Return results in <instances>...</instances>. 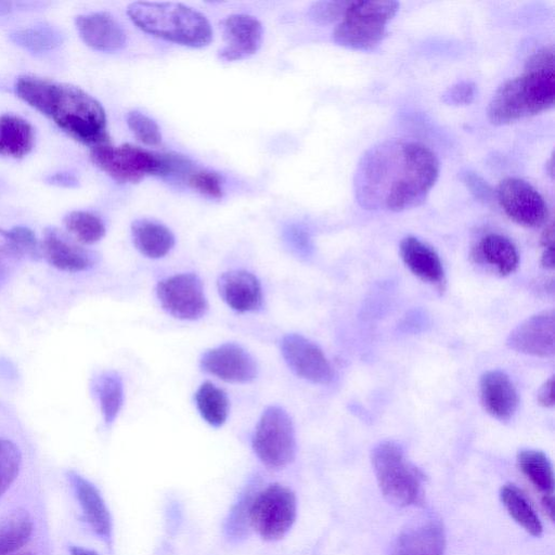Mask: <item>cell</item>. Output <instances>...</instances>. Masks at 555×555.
I'll return each mask as SVG.
<instances>
[{
  "instance_id": "35",
  "label": "cell",
  "mask_w": 555,
  "mask_h": 555,
  "mask_svg": "<svg viewBox=\"0 0 555 555\" xmlns=\"http://www.w3.org/2000/svg\"><path fill=\"white\" fill-rule=\"evenodd\" d=\"M127 125L134 137L145 145L157 146L162 143V133L157 122L139 111L127 115Z\"/></svg>"
},
{
  "instance_id": "20",
  "label": "cell",
  "mask_w": 555,
  "mask_h": 555,
  "mask_svg": "<svg viewBox=\"0 0 555 555\" xmlns=\"http://www.w3.org/2000/svg\"><path fill=\"white\" fill-rule=\"evenodd\" d=\"M521 474L540 494L542 506L551 520L554 519V473L548 457L540 450L524 449L517 454Z\"/></svg>"
},
{
  "instance_id": "37",
  "label": "cell",
  "mask_w": 555,
  "mask_h": 555,
  "mask_svg": "<svg viewBox=\"0 0 555 555\" xmlns=\"http://www.w3.org/2000/svg\"><path fill=\"white\" fill-rule=\"evenodd\" d=\"M350 1H319L309 9V16L319 24H328L343 18Z\"/></svg>"
},
{
  "instance_id": "24",
  "label": "cell",
  "mask_w": 555,
  "mask_h": 555,
  "mask_svg": "<svg viewBox=\"0 0 555 555\" xmlns=\"http://www.w3.org/2000/svg\"><path fill=\"white\" fill-rule=\"evenodd\" d=\"M132 240L137 249L149 258H162L175 246L172 232L163 223L138 219L131 224Z\"/></svg>"
},
{
  "instance_id": "44",
  "label": "cell",
  "mask_w": 555,
  "mask_h": 555,
  "mask_svg": "<svg viewBox=\"0 0 555 555\" xmlns=\"http://www.w3.org/2000/svg\"><path fill=\"white\" fill-rule=\"evenodd\" d=\"M540 243L544 248L554 246V227L552 222L546 224L543 230Z\"/></svg>"
},
{
  "instance_id": "16",
  "label": "cell",
  "mask_w": 555,
  "mask_h": 555,
  "mask_svg": "<svg viewBox=\"0 0 555 555\" xmlns=\"http://www.w3.org/2000/svg\"><path fill=\"white\" fill-rule=\"evenodd\" d=\"M480 399L485 410L494 418L505 422L518 408V393L508 377L500 370L487 371L480 378Z\"/></svg>"
},
{
  "instance_id": "33",
  "label": "cell",
  "mask_w": 555,
  "mask_h": 555,
  "mask_svg": "<svg viewBox=\"0 0 555 555\" xmlns=\"http://www.w3.org/2000/svg\"><path fill=\"white\" fill-rule=\"evenodd\" d=\"M0 234L4 240L5 250L16 257L38 259L42 255L41 244L29 228L17 225L9 230L1 229Z\"/></svg>"
},
{
  "instance_id": "13",
  "label": "cell",
  "mask_w": 555,
  "mask_h": 555,
  "mask_svg": "<svg viewBox=\"0 0 555 555\" xmlns=\"http://www.w3.org/2000/svg\"><path fill=\"white\" fill-rule=\"evenodd\" d=\"M554 330V310H543L518 324L508 334L506 344L512 350L524 354L551 358L555 350Z\"/></svg>"
},
{
  "instance_id": "29",
  "label": "cell",
  "mask_w": 555,
  "mask_h": 555,
  "mask_svg": "<svg viewBox=\"0 0 555 555\" xmlns=\"http://www.w3.org/2000/svg\"><path fill=\"white\" fill-rule=\"evenodd\" d=\"M195 401L202 417L211 426L219 427L227 421L229 400L227 393L210 382L203 383Z\"/></svg>"
},
{
  "instance_id": "49",
  "label": "cell",
  "mask_w": 555,
  "mask_h": 555,
  "mask_svg": "<svg viewBox=\"0 0 555 555\" xmlns=\"http://www.w3.org/2000/svg\"><path fill=\"white\" fill-rule=\"evenodd\" d=\"M11 555H35V554L31 552H23V553L11 554Z\"/></svg>"
},
{
  "instance_id": "1",
  "label": "cell",
  "mask_w": 555,
  "mask_h": 555,
  "mask_svg": "<svg viewBox=\"0 0 555 555\" xmlns=\"http://www.w3.org/2000/svg\"><path fill=\"white\" fill-rule=\"evenodd\" d=\"M439 176L435 153L418 142L388 140L360 158L353 190L366 209L402 211L421 205Z\"/></svg>"
},
{
  "instance_id": "30",
  "label": "cell",
  "mask_w": 555,
  "mask_h": 555,
  "mask_svg": "<svg viewBox=\"0 0 555 555\" xmlns=\"http://www.w3.org/2000/svg\"><path fill=\"white\" fill-rule=\"evenodd\" d=\"M10 39L30 52L42 53L59 47L64 36L57 28L42 24L15 30L10 34Z\"/></svg>"
},
{
  "instance_id": "27",
  "label": "cell",
  "mask_w": 555,
  "mask_h": 555,
  "mask_svg": "<svg viewBox=\"0 0 555 555\" xmlns=\"http://www.w3.org/2000/svg\"><path fill=\"white\" fill-rule=\"evenodd\" d=\"M500 499L511 517L529 534L540 537L542 522L526 494L514 483H505L500 490Z\"/></svg>"
},
{
  "instance_id": "41",
  "label": "cell",
  "mask_w": 555,
  "mask_h": 555,
  "mask_svg": "<svg viewBox=\"0 0 555 555\" xmlns=\"http://www.w3.org/2000/svg\"><path fill=\"white\" fill-rule=\"evenodd\" d=\"M285 238L294 248L298 250H304L308 246L307 233L296 225H291L287 230H285Z\"/></svg>"
},
{
  "instance_id": "43",
  "label": "cell",
  "mask_w": 555,
  "mask_h": 555,
  "mask_svg": "<svg viewBox=\"0 0 555 555\" xmlns=\"http://www.w3.org/2000/svg\"><path fill=\"white\" fill-rule=\"evenodd\" d=\"M553 383L554 378L551 376L541 385L538 390L537 401L544 408H552L554 405Z\"/></svg>"
},
{
  "instance_id": "39",
  "label": "cell",
  "mask_w": 555,
  "mask_h": 555,
  "mask_svg": "<svg viewBox=\"0 0 555 555\" xmlns=\"http://www.w3.org/2000/svg\"><path fill=\"white\" fill-rule=\"evenodd\" d=\"M461 180L477 199L482 202H490L493 198V190L487 183V181H485L476 172L469 170L462 172Z\"/></svg>"
},
{
  "instance_id": "11",
  "label": "cell",
  "mask_w": 555,
  "mask_h": 555,
  "mask_svg": "<svg viewBox=\"0 0 555 555\" xmlns=\"http://www.w3.org/2000/svg\"><path fill=\"white\" fill-rule=\"evenodd\" d=\"M162 307L181 320L202 318L208 304L201 279L193 273H180L162 280L156 288Z\"/></svg>"
},
{
  "instance_id": "14",
  "label": "cell",
  "mask_w": 555,
  "mask_h": 555,
  "mask_svg": "<svg viewBox=\"0 0 555 555\" xmlns=\"http://www.w3.org/2000/svg\"><path fill=\"white\" fill-rule=\"evenodd\" d=\"M201 367L225 382L249 383L257 377L255 359L240 345L228 343L207 350Z\"/></svg>"
},
{
  "instance_id": "31",
  "label": "cell",
  "mask_w": 555,
  "mask_h": 555,
  "mask_svg": "<svg viewBox=\"0 0 555 555\" xmlns=\"http://www.w3.org/2000/svg\"><path fill=\"white\" fill-rule=\"evenodd\" d=\"M95 391L101 412L107 424L114 422L124 402V387L120 376L115 372H105L96 380Z\"/></svg>"
},
{
  "instance_id": "47",
  "label": "cell",
  "mask_w": 555,
  "mask_h": 555,
  "mask_svg": "<svg viewBox=\"0 0 555 555\" xmlns=\"http://www.w3.org/2000/svg\"><path fill=\"white\" fill-rule=\"evenodd\" d=\"M13 9L12 2L0 1V14L10 12Z\"/></svg>"
},
{
  "instance_id": "34",
  "label": "cell",
  "mask_w": 555,
  "mask_h": 555,
  "mask_svg": "<svg viewBox=\"0 0 555 555\" xmlns=\"http://www.w3.org/2000/svg\"><path fill=\"white\" fill-rule=\"evenodd\" d=\"M22 454L11 440L0 437V498L10 488L18 475Z\"/></svg>"
},
{
  "instance_id": "26",
  "label": "cell",
  "mask_w": 555,
  "mask_h": 555,
  "mask_svg": "<svg viewBox=\"0 0 555 555\" xmlns=\"http://www.w3.org/2000/svg\"><path fill=\"white\" fill-rule=\"evenodd\" d=\"M477 251L483 261L495 267L500 275H508L518 267L517 248L508 237L502 234L490 233L483 236Z\"/></svg>"
},
{
  "instance_id": "36",
  "label": "cell",
  "mask_w": 555,
  "mask_h": 555,
  "mask_svg": "<svg viewBox=\"0 0 555 555\" xmlns=\"http://www.w3.org/2000/svg\"><path fill=\"white\" fill-rule=\"evenodd\" d=\"M185 183L207 197L219 199L223 196V178L214 170L195 167Z\"/></svg>"
},
{
  "instance_id": "46",
  "label": "cell",
  "mask_w": 555,
  "mask_h": 555,
  "mask_svg": "<svg viewBox=\"0 0 555 555\" xmlns=\"http://www.w3.org/2000/svg\"><path fill=\"white\" fill-rule=\"evenodd\" d=\"M72 555H99L94 551L81 547V546H72L70 547Z\"/></svg>"
},
{
  "instance_id": "9",
  "label": "cell",
  "mask_w": 555,
  "mask_h": 555,
  "mask_svg": "<svg viewBox=\"0 0 555 555\" xmlns=\"http://www.w3.org/2000/svg\"><path fill=\"white\" fill-rule=\"evenodd\" d=\"M296 514L295 493L287 487L272 483L250 501L248 521L262 539L273 541L285 535Z\"/></svg>"
},
{
  "instance_id": "7",
  "label": "cell",
  "mask_w": 555,
  "mask_h": 555,
  "mask_svg": "<svg viewBox=\"0 0 555 555\" xmlns=\"http://www.w3.org/2000/svg\"><path fill=\"white\" fill-rule=\"evenodd\" d=\"M92 163L120 183H138L147 176L163 177V153H155L129 143H111L92 147Z\"/></svg>"
},
{
  "instance_id": "12",
  "label": "cell",
  "mask_w": 555,
  "mask_h": 555,
  "mask_svg": "<svg viewBox=\"0 0 555 555\" xmlns=\"http://www.w3.org/2000/svg\"><path fill=\"white\" fill-rule=\"evenodd\" d=\"M287 365L301 378L314 384H327L333 378L332 366L322 349L300 334H288L281 341Z\"/></svg>"
},
{
  "instance_id": "17",
  "label": "cell",
  "mask_w": 555,
  "mask_h": 555,
  "mask_svg": "<svg viewBox=\"0 0 555 555\" xmlns=\"http://www.w3.org/2000/svg\"><path fill=\"white\" fill-rule=\"evenodd\" d=\"M217 285L221 298L237 312L257 311L262 306L260 282L248 271L224 272L219 276Z\"/></svg>"
},
{
  "instance_id": "40",
  "label": "cell",
  "mask_w": 555,
  "mask_h": 555,
  "mask_svg": "<svg viewBox=\"0 0 555 555\" xmlns=\"http://www.w3.org/2000/svg\"><path fill=\"white\" fill-rule=\"evenodd\" d=\"M525 69L542 70L554 69V50L552 47L543 48L533 53L526 62Z\"/></svg>"
},
{
  "instance_id": "25",
  "label": "cell",
  "mask_w": 555,
  "mask_h": 555,
  "mask_svg": "<svg viewBox=\"0 0 555 555\" xmlns=\"http://www.w3.org/2000/svg\"><path fill=\"white\" fill-rule=\"evenodd\" d=\"M34 140V129L27 120L12 114L0 116V155L24 157L31 151Z\"/></svg>"
},
{
  "instance_id": "42",
  "label": "cell",
  "mask_w": 555,
  "mask_h": 555,
  "mask_svg": "<svg viewBox=\"0 0 555 555\" xmlns=\"http://www.w3.org/2000/svg\"><path fill=\"white\" fill-rule=\"evenodd\" d=\"M50 184L63 188H75L78 185V179L74 173L67 171L55 172L46 178Z\"/></svg>"
},
{
  "instance_id": "32",
  "label": "cell",
  "mask_w": 555,
  "mask_h": 555,
  "mask_svg": "<svg viewBox=\"0 0 555 555\" xmlns=\"http://www.w3.org/2000/svg\"><path fill=\"white\" fill-rule=\"evenodd\" d=\"M67 231L82 244H93L105 235V225L102 219L89 211L75 210L64 218Z\"/></svg>"
},
{
  "instance_id": "3",
  "label": "cell",
  "mask_w": 555,
  "mask_h": 555,
  "mask_svg": "<svg viewBox=\"0 0 555 555\" xmlns=\"http://www.w3.org/2000/svg\"><path fill=\"white\" fill-rule=\"evenodd\" d=\"M127 14L142 31L177 44L203 48L212 39L207 17L183 3L135 1L128 5Z\"/></svg>"
},
{
  "instance_id": "5",
  "label": "cell",
  "mask_w": 555,
  "mask_h": 555,
  "mask_svg": "<svg viewBox=\"0 0 555 555\" xmlns=\"http://www.w3.org/2000/svg\"><path fill=\"white\" fill-rule=\"evenodd\" d=\"M371 461L380 492L390 504L408 507L422 501L424 475L399 443L380 441L373 448Z\"/></svg>"
},
{
  "instance_id": "45",
  "label": "cell",
  "mask_w": 555,
  "mask_h": 555,
  "mask_svg": "<svg viewBox=\"0 0 555 555\" xmlns=\"http://www.w3.org/2000/svg\"><path fill=\"white\" fill-rule=\"evenodd\" d=\"M541 266L547 270L554 268V246L544 248L541 256Z\"/></svg>"
},
{
  "instance_id": "6",
  "label": "cell",
  "mask_w": 555,
  "mask_h": 555,
  "mask_svg": "<svg viewBox=\"0 0 555 555\" xmlns=\"http://www.w3.org/2000/svg\"><path fill=\"white\" fill-rule=\"evenodd\" d=\"M398 10L397 1H350L333 30V40L353 50H373L386 36L387 24Z\"/></svg>"
},
{
  "instance_id": "2",
  "label": "cell",
  "mask_w": 555,
  "mask_h": 555,
  "mask_svg": "<svg viewBox=\"0 0 555 555\" xmlns=\"http://www.w3.org/2000/svg\"><path fill=\"white\" fill-rule=\"evenodd\" d=\"M35 108L83 144L109 143L104 108L78 87L47 79Z\"/></svg>"
},
{
  "instance_id": "4",
  "label": "cell",
  "mask_w": 555,
  "mask_h": 555,
  "mask_svg": "<svg viewBox=\"0 0 555 555\" xmlns=\"http://www.w3.org/2000/svg\"><path fill=\"white\" fill-rule=\"evenodd\" d=\"M555 101L554 69L531 70L503 82L487 108L493 125H506L553 107Z\"/></svg>"
},
{
  "instance_id": "22",
  "label": "cell",
  "mask_w": 555,
  "mask_h": 555,
  "mask_svg": "<svg viewBox=\"0 0 555 555\" xmlns=\"http://www.w3.org/2000/svg\"><path fill=\"white\" fill-rule=\"evenodd\" d=\"M67 477L87 522L98 535L109 539L112 534V518L98 488L74 470L68 472Z\"/></svg>"
},
{
  "instance_id": "28",
  "label": "cell",
  "mask_w": 555,
  "mask_h": 555,
  "mask_svg": "<svg viewBox=\"0 0 555 555\" xmlns=\"http://www.w3.org/2000/svg\"><path fill=\"white\" fill-rule=\"evenodd\" d=\"M34 522L29 513L17 508L0 519V555H11L25 545L33 533Z\"/></svg>"
},
{
  "instance_id": "38",
  "label": "cell",
  "mask_w": 555,
  "mask_h": 555,
  "mask_svg": "<svg viewBox=\"0 0 555 555\" xmlns=\"http://www.w3.org/2000/svg\"><path fill=\"white\" fill-rule=\"evenodd\" d=\"M477 88L472 81H459L442 94V101L449 105H468L476 96Z\"/></svg>"
},
{
  "instance_id": "21",
  "label": "cell",
  "mask_w": 555,
  "mask_h": 555,
  "mask_svg": "<svg viewBox=\"0 0 555 555\" xmlns=\"http://www.w3.org/2000/svg\"><path fill=\"white\" fill-rule=\"evenodd\" d=\"M41 253L51 266L63 271L78 272L93 263V257L87 249L53 228L44 231Z\"/></svg>"
},
{
  "instance_id": "18",
  "label": "cell",
  "mask_w": 555,
  "mask_h": 555,
  "mask_svg": "<svg viewBox=\"0 0 555 555\" xmlns=\"http://www.w3.org/2000/svg\"><path fill=\"white\" fill-rule=\"evenodd\" d=\"M76 26L86 44L95 50L114 52L126 44L124 28L108 13L94 12L79 15L76 18Z\"/></svg>"
},
{
  "instance_id": "15",
  "label": "cell",
  "mask_w": 555,
  "mask_h": 555,
  "mask_svg": "<svg viewBox=\"0 0 555 555\" xmlns=\"http://www.w3.org/2000/svg\"><path fill=\"white\" fill-rule=\"evenodd\" d=\"M263 27L249 14H231L223 21L224 44L218 57L224 62L243 60L254 55L261 47Z\"/></svg>"
},
{
  "instance_id": "48",
  "label": "cell",
  "mask_w": 555,
  "mask_h": 555,
  "mask_svg": "<svg viewBox=\"0 0 555 555\" xmlns=\"http://www.w3.org/2000/svg\"><path fill=\"white\" fill-rule=\"evenodd\" d=\"M546 167H548V170H546V171L553 178V173H554V170H553V157L550 158V160L547 162Z\"/></svg>"
},
{
  "instance_id": "23",
  "label": "cell",
  "mask_w": 555,
  "mask_h": 555,
  "mask_svg": "<svg viewBox=\"0 0 555 555\" xmlns=\"http://www.w3.org/2000/svg\"><path fill=\"white\" fill-rule=\"evenodd\" d=\"M400 256L418 279L431 284L443 281L444 271L438 254L420 238L409 235L400 242Z\"/></svg>"
},
{
  "instance_id": "10",
  "label": "cell",
  "mask_w": 555,
  "mask_h": 555,
  "mask_svg": "<svg viewBox=\"0 0 555 555\" xmlns=\"http://www.w3.org/2000/svg\"><path fill=\"white\" fill-rule=\"evenodd\" d=\"M494 195L505 215L522 227L537 228L547 220L548 209L543 196L522 179L502 180Z\"/></svg>"
},
{
  "instance_id": "19",
  "label": "cell",
  "mask_w": 555,
  "mask_h": 555,
  "mask_svg": "<svg viewBox=\"0 0 555 555\" xmlns=\"http://www.w3.org/2000/svg\"><path fill=\"white\" fill-rule=\"evenodd\" d=\"M444 529L441 522L427 518L404 529L398 537L393 555H443Z\"/></svg>"
},
{
  "instance_id": "8",
  "label": "cell",
  "mask_w": 555,
  "mask_h": 555,
  "mask_svg": "<svg viewBox=\"0 0 555 555\" xmlns=\"http://www.w3.org/2000/svg\"><path fill=\"white\" fill-rule=\"evenodd\" d=\"M251 444L266 466H287L296 453L295 430L287 412L276 405L267 408L255 428Z\"/></svg>"
}]
</instances>
